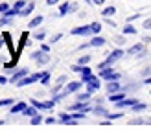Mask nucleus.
Listing matches in <instances>:
<instances>
[{
    "mask_svg": "<svg viewBox=\"0 0 151 138\" xmlns=\"http://www.w3.org/2000/svg\"><path fill=\"white\" fill-rule=\"evenodd\" d=\"M61 37H63V33H57V35H54V37H52V39H50V42L54 44V42H57L59 39H61Z\"/></svg>",
    "mask_w": 151,
    "mask_h": 138,
    "instance_id": "nucleus-40",
    "label": "nucleus"
},
{
    "mask_svg": "<svg viewBox=\"0 0 151 138\" xmlns=\"http://www.w3.org/2000/svg\"><path fill=\"white\" fill-rule=\"evenodd\" d=\"M125 98V92H111L109 94V99L112 103H116V101H120V99H124Z\"/></svg>",
    "mask_w": 151,
    "mask_h": 138,
    "instance_id": "nucleus-13",
    "label": "nucleus"
},
{
    "mask_svg": "<svg viewBox=\"0 0 151 138\" xmlns=\"http://www.w3.org/2000/svg\"><path fill=\"white\" fill-rule=\"evenodd\" d=\"M124 33H125V35H137V28L131 26V22H127L125 28H124Z\"/></svg>",
    "mask_w": 151,
    "mask_h": 138,
    "instance_id": "nucleus-19",
    "label": "nucleus"
},
{
    "mask_svg": "<svg viewBox=\"0 0 151 138\" xmlns=\"http://www.w3.org/2000/svg\"><path fill=\"white\" fill-rule=\"evenodd\" d=\"M66 13H70V4H68V2H65V4L59 6V15H61V17H65Z\"/></svg>",
    "mask_w": 151,
    "mask_h": 138,
    "instance_id": "nucleus-20",
    "label": "nucleus"
},
{
    "mask_svg": "<svg viewBox=\"0 0 151 138\" xmlns=\"http://www.w3.org/2000/svg\"><path fill=\"white\" fill-rule=\"evenodd\" d=\"M37 111H39L37 107H26V109L22 111V114H24V116H29V118H32V116H35V114H37Z\"/></svg>",
    "mask_w": 151,
    "mask_h": 138,
    "instance_id": "nucleus-18",
    "label": "nucleus"
},
{
    "mask_svg": "<svg viewBox=\"0 0 151 138\" xmlns=\"http://www.w3.org/2000/svg\"><path fill=\"white\" fill-rule=\"evenodd\" d=\"M15 63H17V59L6 61V63H4V68H6V70H9V68H15Z\"/></svg>",
    "mask_w": 151,
    "mask_h": 138,
    "instance_id": "nucleus-30",
    "label": "nucleus"
},
{
    "mask_svg": "<svg viewBox=\"0 0 151 138\" xmlns=\"http://www.w3.org/2000/svg\"><path fill=\"white\" fill-rule=\"evenodd\" d=\"M68 111H83V112H88V111H92V107H90L87 101H78V103H74L72 107H68Z\"/></svg>",
    "mask_w": 151,
    "mask_h": 138,
    "instance_id": "nucleus-3",
    "label": "nucleus"
},
{
    "mask_svg": "<svg viewBox=\"0 0 151 138\" xmlns=\"http://www.w3.org/2000/svg\"><path fill=\"white\" fill-rule=\"evenodd\" d=\"M33 37H35L37 41H42L44 37H46V33H44V32H37V33H33Z\"/></svg>",
    "mask_w": 151,
    "mask_h": 138,
    "instance_id": "nucleus-37",
    "label": "nucleus"
},
{
    "mask_svg": "<svg viewBox=\"0 0 151 138\" xmlns=\"http://www.w3.org/2000/svg\"><path fill=\"white\" fill-rule=\"evenodd\" d=\"M88 98H90V92H88V90H87V92H83V94H79V96H78V99H79V101H87Z\"/></svg>",
    "mask_w": 151,
    "mask_h": 138,
    "instance_id": "nucleus-33",
    "label": "nucleus"
},
{
    "mask_svg": "<svg viewBox=\"0 0 151 138\" xmlns=\"http://www.w3.org/2000/svg\"><path fill=\"white\" fill-rule=\"evenodd\" d=\"M59 118L63 120V124H68V121L72 120V114H66V112H63V114H61V116H59Z\"/></svg>",
    "mask_w": 151,
    "mask_h": 138,
    "instance_id": "nucleus-32",
    "label": "nucleus"
},
{
    "mask_svg": "<svg viewBox=\"0 0 151 138\" xmlns=\"http://www.w3.org/2000/svg\"><path fill=\"white\" fill-rule=\"evenodd\" d=\"M94 78H96V75H94L92 72H90V74H81V81L85 83V85H87V83H88L90 79H94Z\"/></svg>",
    "mask_w": 151,
    "mask_h": 138,
    "instance_id": "nucleus-26",
    "label": "nucleus"
},
{
    "mask_svg": "<svg viewBox=\"0 0 151 138\" xmlns=\"http://www.w3.org/2000/svg\"><path fill=\"white\" fill-rule=\"evenodd\" d=\"M32 59L37 61L39 65H46V63H50V55H48V52H44V50L33 52V53H32Z\"/></svg>",
    "mask_w": 151,
    "mask_h": 138,
    "instance_id": "nucleus-2",
    "label": "nucleus"
},
{
    "mask_svg": "<svg viewBox=\"0 0 151 138\" xmlns=\"http://www.w3.org/2000/svg\"><path fill=\"white\" fill-rule=\"evenodd\" d=\"M55 107V99H50V101H44V109H54Z\"/></svg>",
    "mask_w": 151,
    "mask_h": 138,
    "instance_id": "nucleus-36",
    "label": "nucleus"
},
{
    "mask_svg": "<svg viewBox=\"0 0 151 138\" xmlns=\"http://www.w3.org/2000/svg\"><path fill=\"white\" fill-rule=\"evenodd\" d=\"M90 46H92V48H101V46L105 44V39H103V37H92V39H90V42H88Z\"/></svg>",
    "mask_w": 151,
    "mask_h": 138,
    "instance_id": "nucleus-11",
    "label": "nucleus"
},
{
    "mask_svg": "<svg viewBox=\"0 0 151 138\" xmlns=\"http://www.w3.org/2000/svg\"><path fill=\"white\" fill-rule=\"evenodd\" d=\"M65 81H66V75H61V78H57V85H63Z\"/></svg>",
    "mask_w": 151,
    "mask_h": 138,
    "instance_id": "nucleus-43",
    "label": "nucleus"
},
{
    "mask_svg": "<svg viewBox=\"0 0 151 138\" xmlns=\"http://www.w3.org/2000/svg\"><path fill=\"white\" fill-rule=\"evenodd\" d=\"M149 94H151V90H149Z\"/></svg>",
    "mask_w": 151,
    "mask_h": 138,
    "instance_id": "nucleus-53",
    "label": "nucleus"
},
{
    "mask_svg": "<svg viewBox=\"0 0 151 138\" xmlns=\"http://www.w3.org/2000/svg\"><path fill=\"white\" fill-rule=\"evenodd\" d=\"M26 107H28V105H26L24 101H19V103H15V105L11 107V112H13V114H17V112H22V111L26 109Z\"/></svg>",
    "mask_w": 151,
    "mask_h": 138,
    "instance_id": "nucleus-15",
    "label": "nucleus"
},
{
    "mask_svg": "<svg viewBox=\"0 0 151 138\" xmlns=\"http://www.w3.org/2000/svg\"><path fill=\"white\" fill-rule=\"evenodd\" d=\"M118 90H120V85H118V81L111 79V81L107 83V92H118Z\"/></svg>",
    "mask_w": 151,
    "mask_h": 138,
    "instance_id": "nucleus-16",
    "label": "nucleus"
},
{
    "mask_svg": "<svg viewBox=\"0 0 151 138\" xmlns=\"http://www.w3.org/2000/svg\"><path fill=\"white\" fill-rule=\"evenodd\" d=\"M85 2H87V4H90V0H85Z\"/></svg>",
    "mask_w": 151,
    "mask_h": 138,
    "instance_id": "nucleus-52",
    "label": "nucleus"
},
{
    "mask_svg": "<svg viewBox=\"0 0 151 138\" xmlns=\"http://www.w3.org/2000/svg\"><path fill=\"white\" fill-rule=\"evenodd\" d=\"M42 116H41V114H35V116H32V121H29V124H32V125H39V124H42Z\"/></svg>",
    "mask_w": 151,
    "mask_h": 138,
    "instance_id": "nucleus-24",
    "label": "nucleus"
},
{
    "mask_svg": "<svg viewBox=\"0 0 151 138\" xmlns=\"http://www.w3.org/2000/svg\"><path fill=\"white\" fill-rule=\"evenodd\" d=\"M114 41H116L118 44H122V42H124V37H114Z\"/></svg>",
    "mask_w": 151,
    "mask_h": 138,
    "instance_id": "nucleus-48",
    "label": "nucleus"
},
{
    "mask_svg": "<svg viewBox=\"0 0 151 138\" xmlns=\"http://www.w3.org/2000/svg\"><path fill=\"white\" fill-rule=\"evenodd\" d=\"M70 33L72 35H92V28H90V24L88 26H78V28H74Z\"/></svg>",
    "mask_w": 151,
    "mask_h": 138,
    "instance_id": "nucleus-4",
    "label": "nucleus"
},
{
    "mask_svg": "<svg viewBox=\"0 0 151 138\" xmlns=\"http://www.w3.org/2000/svg\"><path fill=\"white\" fill-rule=\"evenodd\" d=\"M137 19H138V15H133V17L127 19V22H133V20H137Z\"/></svg>",
    "mask_w": 151,
    "mask_h": 138,
    "instance_id": "nucleus-49",
    "label": "nucleus"
},
{
    "mask_svg": "<svg viewBox=\"0 0 151 138\" xmlns=\"http://www.w3.org/2000/svg\"><path fill=\"white\" fill-rule=\"evenodd\" d=\"M7 105H13V98H6V99H0V107H7Z\"/></svg>",
    "mask_w": 151,
    "mask_h": 138,
    "instance_id": "nucleus-31",
    "label": "nucleus"
},
{
    "mask_svg": "<svg viewBox=\"0 0 151 138\" xmlns=\"http://www.w3.org/2000/svg\"><path fill=\"white\" fill-rule=\"evenodd\" d=\"M28 74H29L28 68H20V70H17V72L13 74V78H9V83H13V85H15L19 79H22V78H24V75H28Z\"/></svg>",
    "mask_w": 151,
    "mask_h": 138,
    "instance_id": "nucleus-7",
    "label": "nucleus"
},
{
    "mask_svg": "<svg viewBox=\"0 0 151 138\" xmlns=\"http://www.w3.org/2000/svg\"><path fill=\"white\" fill-rule=\"evenodd\" d=\"M114 13H116V7L114 6H107V7H103V11H101L103 17H112Z\"/></svg>",
    "mask_w": 151,
    "mask_h": 138,
    "instance_id": "nucleus-17",
    "label": "nucleus"
},
{
    "mask_svg": "<svg viewBox=\"0 0 151 138\" xmlns=\"http://www.w3.org/2000/svg\"><path fill=\"white\" fill-rule=\"evenodd\" d=\"M144 83H146V85H151V78H146V81H144Z\"/></svg>",
    "mask_w": 151,
    "mask_h": 138,
    "instance_id": "nucleus-51",
    "label": "nucleus"
},
{
    "mask_svg": "<svg viewBox=\"0 0 151 138\" xmlns=\"http://www.w3.org/2000/svg\"><path fill=\"white\" fill-rule=\"evenodd\" d=\"M138 101V99H120V101H116L114 105H116V109H124V107H133L134 103H137Z\"/></svg>",
    "mask_w": 151,
    "mask_h": 138,
    "instance_id": "nucleus-9",
    "label": "nucleus"
},
{
    "mask_svg": "<svg viewBox=\"0 0 151 138\" xmlns=\"http://www.w3.org/2000/svg\"><path fill=\"white\" fill-rule=\"evenodd\" d=\"M41 24H42V15H37V17H33L32 20H29L28 28H37V26H41Z\"/></svg>",
    "mask_w": 151,
    "mask_h": 138,
    "instance_id": "nucleus-14",
    "label": "nucleus"
},
{
    "mask_svg": "<svg viewBox=\"0 0 151 138\" xmlns=\"http://www.w3.org/2000/svg\"><path fill=\"white\" fill-rule=\"evenodd\" d=\"M6 83H9V79L6 75H0V85H6Z\"/></svg>",
    "mask_w": 151,
    "mask_h": 138,
    "instance_id": "nucleus-42",
    "label": "nucleus"
},
{
    "mask_svg": "<svg viewBox=\"0 0 151 138\" xmlns=\"http://www.w3.org/2000/svg\"><path fill=\"white\" fill-rule=\"evenodd\" d=\"M17 15H19V11L15 9V7H13V9H7V11L2 13V20H0V22H2V24H7V22H9L13 17H17Z\"/></svg>",
    "mask_w": 151,
    "mask_h": 138,
    "instance_id": "nucleus-5",
    "label": "nucleus"
},
{
    "mask_svg": "<svg viewBox=\"0 0 151 138\" xmlns=\"http://www.w3.org/2000/svg\"><path fill=\"white\" fill-rule=\"evenodd\" d=\"M29 103H32L33 107H37L39 111H41V109H44V101H37L35 98H33V99H29Z\"/></svg>",
    "mask_w": 151,
    "mask_h": 138,
    "instance_id": "nucleus-29",
    "label": "nucleus"
},
{
    "mask_svg": "<svg viewBox=\"0 0 151 138\" xmlns=\"http://www.w3.org/2000/svg\"><path fill=\"white\" fill-rule=\"evenodd\" d=\"M79 88H81V81H72V83H68V85L65 87L63 92H65L66 96H68V94H72V92H78Z\"/></svg>",
    "mask_w": 151,
    "mask_h": 138,
    "instance_id": "nucleus-6",
    "label": "nucleus"
},
{
    "mask_svg": "<svg viewBox=\"0 0 151 138\" xmlns=\"http://www.w3.org/2000/svg\"><path fill=\"white\" fill-rule=\"evenodd\" d=\"M88 61H90V55H83V57H81V59H79V61H78V63H79V65H81V66H85V65H87V63H88Z\"/></svg>",
    "mask_w": 151,
    "mask_h": 138,
    "instance_id": "nucleus-35",
    "label": "nucleus"
},
{
    "mask_svg": "<svg viewBox=\"0 0 151 138\" xmlns=\"http://www.w3.org/2000/svg\"><path fill=\"white\" fill-rule=\"evenodd\" d=\"M57 2H59V0H46L48 6H54V4H57Z\"/></svg>",
    "mask_w": 151,
    "mask_h": 138,
    "instance_id": "nucleus-47",
    "label": "nucleus"
},
{
    "mask_svg": "<svg viewBox=\"0 0 151 138\" xmlns=\"http://www.w3.org/2000/svg\"><path fill=\"white\" fill-rule=\"evenodd\" d=\"M105 22H107V24H109V26H111V28H114V26H116V24H114V22H112V20H111V19H105Z\"/></svg>",
    "mask_w": 151,
    "mask_h": 138,
    "instance_id": "nucleus-45",
    "label": "nucleus"
},
{
    "mask_svg": "<svg viewBox=\"0 0 151 138\" xmlns=\"http://www.w3.org/2000/svg\"><path fill=\"white\" fill-rule=\"evenodd\" d=\"M28 32H22V35H20V44H19V48H24V44H26V41H28Z\"/></svg>",
    "mask_w": 151,
    "mask_h": 138,
    "instance_id": "nucleus-28",
    "label": "nucleus"
},
{
    "mask_svg": "<svg viewBox=\"0 0 151 138\" xmlns=\"http://www.w3.org/2000/svg\"><path fill=\"white\" fill-rule=\"evenodd\" d=\"M33 7H35V4H33V2H28L24 9H20V11H19V15H20V17H28V15L33 11Z\"/></svg>",
    "mask_w": 151,
    "mask_h": 138,
    "instance_id": "nucleus-12",
    "label": "nucleus"
},
{
    "mask_svg": "<svg viewBox=\"0 0 151 138\" xmlns=\"http://www.w3.org/2000/svg\"><path fill=\"white\" fill-rule=\"evenodd\" d=\"M41 50H44V52H50V46H48V44H41Z\"/></svg>",
    "mask_w": 151,
    "mask_h": 138,
    "instance_id": "nucleus-46",
    "label": "nucleus"
},
{
    "mask_svg": "<svg viewBox=\"0 0 151 138\" xmlns=\"http://www.w3.org/2000/svg\"><path fill=\"white\" fill-rule=\"evenodd\" d=\"M107 118L109 120H118V118H124V114L122 112H114V114H107Z\"/></svg>",
    "mask_w": 151,
    "mask_h": 138,
    "instance_id": "nucleus-34",
    "label": "nucleus"
},
{
    "mask_svg": "<svg viewBox=\"0 0 151 138\" xmlns=\"http://www.w3.org/2000/svg\"><path fill=\"white\" fill-rule=\"evenodd\" d=\"M92 112L96 114V116H107V111H105L103 107H94V109H92Z\"/></svg>",
    "mask_w": 151,
    "mask_h": 138,
    "instance_id": "nucleus-23",
    "label": "nucleus"
},
{
    "mask_svg": "<svg viewBox=\"0 0 151 138\" xmlns=\"http://www.w3.org/2000/svg\"><path fill=\"white\" fill-rule=\"evenodd\" d=\"M26 4H28V2H24V0H17V2L13 4V7H15L17 11H20V9H24V7H26Z\"/></svg>",
    "mask_w": 151,
    "mask_h": 138,
    "instance_id": "nucleus-25",
    "label": "nucleus"
},
{
    "mask_svg": "<svg viewBox=\"0 0 151 138\" xmlns=\"http://www.w3.org/2000/svg\"><path fill=\"white\" fill-rule=\"evenodd\" d=\"M35 81H41V74L37 72V74H29V75H24L22 79H19L15 85L17 87H26V85H32V83H35Z\"/></svg>",
    "mask_w": 151,
    "mask_h": 138,
    "instance_id": "nucleus-1",
    "label": "nucleus"
},
{
    "mask_svg": "<svg viewBox=\"0 0 151 138\" xmlns=\"http://www.w3.org/2000/svg\"><path fill=\"white\" fill-rule=\"evenodd\" d=\"M146 107H147L146 103H140V101H137V103L133 105V111H134V112H142V111H146Z\"/></svg>",
    "mask_w": 151,
    "mask_h": 138,
    "instance_id": "nucleus-22",
    "label": "nucleus"
},
{
    "mask_svg": "<svg viewBox=\"0 0 151 138\" xmlns=\"http://www.w3.org/2000/svg\"><path fill=\"white\" fill-rule=\"evenodd\" d=\"M87 90L92 94V92H96V90H100V79L98 78H94V79H90L88 83H87Z\"/></svg>",
    "mask_w": 151,
    "mask_h": 138,
    "instance_id": "nucleus-10",
    "label": "nucleus"
},
{
    "mask_svg": "<svg viewBox=\"0 0 151 138\" xmlns=\"http://www.w3.org/2000/svg\"><path fill=\"white\" fill-rule=\"evenodd\" d=\"M142 28H144V29H151V19H147V20L142 22Z\"/></svg>",
    "mask_w": 151,
    "mask_h": 138,
    "instance_id": "nucleus-38",
    "label": "nucleus"
},
{
    "mask_svg": "<svg viewBox=\"0 0 151 138\" xmlns=\"http://www.w3.org/2000/svg\"><path fill=\"white\" fill-rule=\"evenodd\" d=\"M144 50H146V46L142 42H138V44H134V46H131V48L127 50V55H138V53L144 52Z\"/></svg>",
    "mask_w": 151,
    "mask_h": 138,
    "instance_id": "nucleus-8",
    "label": "nucleus"
},
{
    "mask_svg": "<svg viewBox=\"0 0 151 138\" xmlns=\"http://www.w3.org/2000/svg\"><path fill=\"white\" fill-rule=\"evenodd\" d=\"M44 124H48V125L55 124V118H54V116H50V118H46V120H44Z\"/></svg>",
    "mask_w": 151,
    "mask_h": 138,
    "instance_id": "nucleus-41",
    "label": "nucleus"
},
{
    "mask_svg": "<svg viewBox=\"0 0 151 138\" xmlns=\"http://www.w3.org/2000/svg\"><path fill=\"white\" fill-rule=\"evenodd\" d=\"M90 28H92V33H100L101 32V24H100V22H92V24H90Z\"/></svg>",
    "mask_w": 151,
    "mask_h": 138,
    "instance_id": "nucleus-27",
    "label": "nucleus"
},
{
    "mask_svg": "<svg viewBox=\"0 0 151 138\" xmlns=\"http://www.w3.org/2000/svg\"><path fill=\"white\" fill-rule=\"evenodd\" d=\"M41 83L42 85H50V72H41Z\"/></svg>",
    "mask_w": 151,
    "mask_h": 138,
    "instance_id": "nucleus-21",
    "label": "nucleus"
},
{
    "mask_svg": "<svg viewBox=\"0 0 151 138\" xmlns=\"http://www.w3.org/2000/svg\"><path fill=\"white\" fill-rule=\"evenodd\" d=\"M7 9H9V4H7V2H2V4H0V13H4V11H7Z\"/></svg>",
    "mask_w": 151,
    "mask_h": 138,
    "instance_id": "nucleus-39",
    "label": "nucleus"
},
{
    "mask_svg": "<svg viewBox=\"0 0 151 138\" xmlns=\"http://www.w3.org/2000/svg\"><path fill=\"white\" fill-rule=\"evenodd\" d=\"M92 4H96V6H103L105 0H92Z\"/></svg>",
    "mask_w": 151,
    "mask_h": 138,
    "instance_id": "nucleus-44",
    "label": "nucleus"
},
{
    "mask_svg": "<svg viewBox=\"0 0 151 138\" xmlns=\"http://www.w3.org/2000/svg\"><path fill=\"white\" fill-rule=\"evenodd\" d=\"M78 9V4H70V11H76Z\"/></svg>",
    "mask_w": 151,
    "mask_h": 138,
    "instance_id": "nucleus-50",
    "label": "nucleus"
}]
</instances>
